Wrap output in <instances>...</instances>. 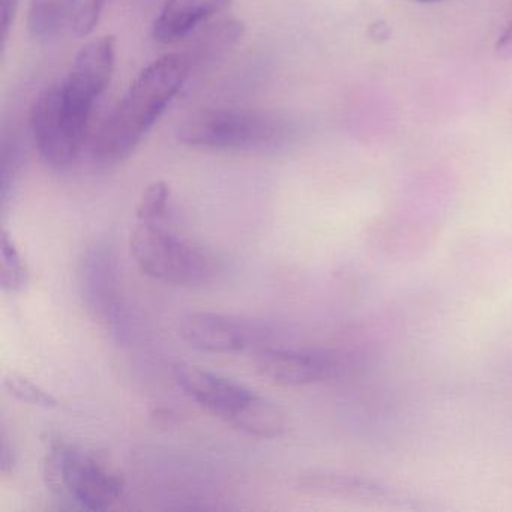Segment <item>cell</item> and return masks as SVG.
Returning <instances> with one entry per match:
<instances>
[{
  "label": "cell",
  "mask_w": 512,
  "mask_h": 512,
  "mask_svg": "<svg viewBox=\"0 0 512 512\" xmlns=\"http://www.w3.org/2000/svg\"><path fill=\"white\" fill-rule=\"evenodd\" d=\"M19 0H0V10H2V40L7 43L10 37L11 26L16 19Z\"/></svg>",
  "instance_id": "cell-18"
},
{
  "label": "cell",
  "mask_w": 512,
  "mask_h": 512,
  "mask_svg": "<svg viewBox=\"0 0 512 512\" xmlns=\"http://www.w3.org/2000/svg\"><path fill=\"white\" fill-rule=\"evenodd\" d=\"M89 118L65 98L59 82L38 95L32 104L31 130L47 166L59 172L74 166L82 152Z\"/></svg>",
  "instance_id": "cell-4"
},
{
  "label": "cell",
  "mask_w": 512,
  "mask_h": 512,
  "mask_svg": "<svg viewBox=\"0 0 512 512\" xmlns=\"http://www.w3.org/2000/svg\"><path fill=\"white\" fill-rule=\"evenodd\" d=\"M109 2L110 0H86L83 2L73 20L74 34L80 38L91 35Z\"/></svg>",
  "instance_id": "cell-17"
},
{
  "label": "cell",
  "mask_w": 512,
  "mask_h": 512,
  "mask_svg": "<svg viewBox=\"0 0 512 512\" xmlns=\"http://www.w3.org/2000/svg\"><path fill=\"white\" fill-rule=\"evenodd\" d=\"M496 52L500 58L512 59V22L509 23L505 32L500 35L499 41L496 44Z\"/></svg>",
  "instance_id": "cell-19"
},
{
  "label": "cell",
  "mask_w": 512,
  "mask_h": 512,
  "mask_svg": "<svg viewBox=\"0 0 512 512\" xmlns=\"http://www.w3.org/2000/svg\"><path fill=\"white\" fill-rule=\"evenodd\" d=\"M116 64L115 37L89 41L74 59L70 73L61 80L65 98L80 112L91 115L98 98L104 94Z\"/></svg>",
  "instance_id": "cell-7"
},
{
  "label": "cell",
  "mask_w": 512,
  "mask_h": 512,
  "mask_svg": "<svg viewBox=\"0 0 512 512\" xmlns=\"http://www.w3.org/2000/svg\"><path fill=\"white\" fill-rule=\"evenodd\" d=\"M190 70L184 55L170 53L134 79L95 137L92 157L98 166H116L136 151L181 91Z\"/></svg>",
  "instance_id": "cell-1"
},
{
  "label": "cell",
  "mask_w": 512,
  "mask_h": 512,
  "mask_svg": "<svg viewBox=\"0 0 512 512\" xmlns=\"http://www.w3.org/2000/svg\"><path fill=\"white\" fill-rule=\"evenodd\" d=\"M245 34V25L239 20H221L215 25L202 29L200 34L191 41L190 50L182 53L191 65L194 61H202L203 58H214L218 53L226 52L242 40Z\"/></svg>",
  "instance_id": "cell-13"
},
{
  "label": "cell",
  "mask_w": 512,
  "mask_h": 512,
  "mask_svg": "<svg viewBox=\"0 0 512 512\" xmlns=\"http://www.w3.org/2000/svg\"><path fill=\"white\" fill-rule=\"evenodd\" d=\"M4 386L10 395L22 403L31 406L43 407V409H55L58 407V400L52 394L41 388L37 383L17 373H10L5 376Z\"/></svg>",
  "instance_id": "cell-16"
},
{
  "label": "cell",
  "mask_w": 512,
  "mask_h": 512,
  "mask_svg": "<svg viewBox=\"0 0 512 512\" xmlns=\"http://www.w3.org/2000/svg\"><path fill=\"white\" fill-rule=\"evenodd\" d=\"M256 367L263 379L275 385L304 386L334 377L338 362L325 353L266 347L257 353Z\"/></svg>",
  "instance_id": "cell-9"
},
{
  "label": "cell",
  "mask_w": 512,
  "mask_h": 512,
  "mask_svg": "<svg viewBox=\"0 0 512 512\" xmlns=\"http://www.w3.org/2000/svg\"><path fill=\"white\" fill-rule=\"evenodd\" d=\"M47 485L65 491L89 511H106L124 491V479L103 461L70 443L52 442L46 458Z\"/></svg>",
  "instance_id": "cell-3"
},
{
  "label": "cell",
  "mask_w": 512,
  "mask_h": 512,
  "mask_svg": "<svg viewBox=\"0 0 512 512\" xmlns=\"http://www.w3.org/2000/svg\"><path fill=\"white\" fill-rule=\"evenodd\" d=\"M170 197L172 191L166 182H152L145 188L137 203V220L143 223H161L169 211Z\"/></svg>",
  "instance_id": "cell-15"
},
{
  "label": "cell",
  "mask_w": 512,
  "mask_h": 512,
  "mask_svg": "<svg viewBox=\"0 0 512 512\" xmlns=\"http://www.w3.org/2000/svg\"><path fill=\"white\" fill-rule=\"evenodd\" d=\"M80 0H31L28 28L37 40H50L73 23Z\"/></svg>",
  "instance_id": "cell-12"
},
{
  "label": "cell",
  "mask_w": 512,
  "mask_h": 512,
  "mask_svg": "<svg viewBox=\"0 0 512 512\" xmlns=\"http://www.w3.org/2000/svg\"><path fill=\"white\" fill-rule=\"evenodd\" d=\"M418 2H424V4H431V2H442V0H418Z\"/></svg>",
  "instance_id": "cell-20"
},
{
  "label": "cell",
  "mask_w": 512,
  "mask_h": 512,
  "mask_svg": "<svg viewBox=\"0 0 512 512\" xmlns=\"http://www.w3.org/2000/svg\"><path fill=\"white\" fill-rule=\"evenodd\" d=\"M182 340L208 353H244L266 349L269 331L265 325L217 313H193L179 325Z\"/></svg>",
  "instance_id": "cell-6"
},
{
  "label": "cell",
  "mask_w": 512,
  "mask_h": 512,
  "mask_svg": "<svg viewBox=\"0 0 512 512\" xmlns=\"http://www.w3.org/2000/svg\"><path fill=\"white\" fill-rule=\"evenodd\" d=\"M230 5L232 0H166L152 25V38L164 46L179 43Z\"/></svg>",
  "instance_id": "cell-11"
},
{
  "label": "cell",
  "mask_w": 512,
  "mask_h": 512,
  "mask_svg": "<svg viewBox=\"0 0 512 512\" xmlns=\"http://www.w3.org/2000/svg\"><path fill=\"white\" fill-rule=\"evenodd\" d=\"M28 283V265L4 229L0 233V287L7 293H20Z\"/></svg>",
  "instance_id": "cell-14"
},
{
  "label": "cell",
  "mask_w": 512,
  "mask_h": 512,
  "mask_svg": "<svg viewBox=\"0 0 512 512\" xmlns=\"http://www.w3.org/2000/svg\"><path fill=\"white\" fill-rule=\"evenodd\" d=\"M172 373L187 397L229 425L235 424L245 407L256 397V392L247 386L215 376L187 362H176Z\"/></svg>",
  "instance_id": "cell-8"
},
{
  "label": "cell",
  "mask_w": 512,
  "mask_h": 512,
  "mask_svg": "<svg viewBox=\"0 0 512 512\" xmlns=\"http://www.w3.org/2000/svg\"><path fill=\"white\" fill-rule=\"evenodd\" d=\"M299 490L332 499L350 500L365 505H395L401 502L397 490L367 476L317 470L299 479Z\"/></svg>",
  "instance_id": "cell-10"
},
{
  "label": "cell",
  "mask_w": 512,
  "mask_h": 512,
  "mask_svg": "<svg viewBox=\"0 0 512 512\" xmlns=\"http://www.w3.org/2000/svg\"><path fill=\"white\" fill-rule=\"evenodd\" d=\"M283 122L247 110H203L182 122L178 139L193 148L263 151L286 140Z\"/></svg>",
  "instance_id": "cell-2"
},
{
  "label": "cell",
  "mask_w": 512,
  "mask_h": 512,
  "mask_svg": "<svg viewBox=\"0 0 512 512\" xmlns=\"http://www.w3.org/2000/svg\"><path fill=\"white\" fill-rule=\"evenodd\" d=\"M130 251L143 274L164 283H199L209 271L205 254L161 223L139 221L131 230Z\"/></svg>",
  "instance_id": "cell-5"
}]
</instances>
